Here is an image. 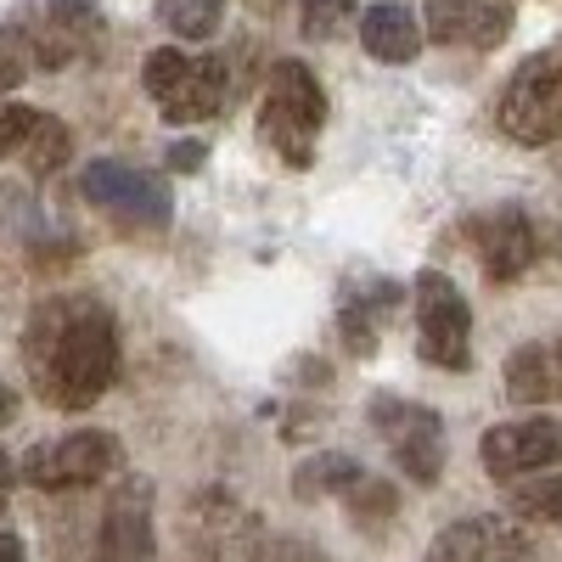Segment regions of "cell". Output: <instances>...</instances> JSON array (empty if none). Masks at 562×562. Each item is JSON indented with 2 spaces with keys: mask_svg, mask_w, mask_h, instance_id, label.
<instances>
[{
  "mask_svg": "<svg viewBox=\"0 0 562 562\" xmlns=\"http://www.w3.org/2000/svg\"><path fill=\"white\" fill-rule=\"evenodd\" d=\"M23 360L45 405L90 411L119 383V326L97 299H45L29 315Z\"/></svg>",
  "mask_w": 562,
  "mask_h": 562,
  "instance_id": "1",
  "label": "cell"
},
{
  "mask_svg": "<svg viewBox=\"0 0 562 562\" xmlns=\"http://www.w3.org/2000/svg\"><path fill=\"white\" fill-rule=\"evenodd\" d=\"M321 119H326V97H321L315 74L299 57H281L270 68L265 102H259V135L281 153V164H288V169H310Z\"/></svg>",
  "mask_w": 562,
  "mask_h": 562,
  "instance_id": "2",
  "label": "cell"
},
{
  "mask_svg": "<svg viewBox=\"0 0 562 562\" xmlns=\"http://www.w3.org/2000/svg\"><path fill=\"white\" fill-rule=\"evenodd\" d=\"M140 85H147V97L158 102V113L169 124H203L231 97V68H225V57H192L180 45H158L140 63Z\"/></svg>",
  "mask_w": 562,
  "mask_h": 562,
  "instance_id": "3",
  "label": "cell"
},
{
  "mask_svg": "<svg viewBox=\"0 0 562 562\" xmlns=\"http://www.w3.org/2000/svg\"><path fill=\"white\" fill-rule=\"evenodd\" d=\"M495 124L518 147H551L562 140V45L529 57L495 102Z\"/></svg>",
  "mask_w": 562,
  "mask_h": 562,
  "instance_id": "4",
  "label": "cell"
},
{
  "mask_svg": "<svg viewBox=\"0 0 562 562\" xmlns=\"http://www.w3.org/2000/svg\"><path fill=\"white\" fill-rule=\"evenodd\" d=\"M416 299V349L439 371H467L473 366V310H467L461 288L445 270H416L411 281Z\"/></svg>",
  "mask_w": 562,
  "mask_h": 562,
  "instance_id": "5",
  "label": "cell"
},
{
  "mask_svg": "<svg viewBox=\"0 0 562 562\" xmlns=\"http://www.w3.org/2000/svg\"><path fill=\"white\" fill-rule=\"evenodd\" d=\"M371 428H378V439L394 450L400 473L422 490H434L439 473H445V422L439 411L428 405H411L400 394H378L371 400Z\"/></svg>",
  "mask_w": 562,
  "mask_h": 562,
  "instance_id": "6",
  "label": "cell"
},
{
  "mask_svg": "<svg viewBox=\"0 0 562 562\" xmlns=\"http://www.w3.org/2000/svg\"><path fill=\"white\" fill-rule=\"evenodd\" d=\"M124 461L119 439L102 434V428H85V434H63L52 445H34L23 456V484L45 490V495H63V490H90V484H102L113 467Z\"/></svg>",
  "mask_w": 562,
  "mask_h": 562,
  "instance_id": "7",
  "label": "cell"
},
{
  "mask_svg": "<svg viewBox=\"0 0 562 562\" xmlns=\"http://www.w3.org/2000/svg\"><path fill=\"white\" fill-rule=\"evenodd\" d=\"M18 34L29 45L34 68H68L97 52L102 40V12L90 0H23Z\"/></svg>",
  "mask_w": 562,
  "mask_h": 562,
  "instance_id": "8",
  "label": "cell"
},
{
  "mask_svg": "<svg viewBox=\"0 0 562 562\" xmlns=\"http://www.w3.org/2000/svg\"><path fill=\"white\" fill-rule=\"evenodd\" d=\"M79 192H85V203H97V209H108V214H119V220H130V225H169V186L158 180V175H140V169H130V164H119V158H97L85 175H79Z\"/></svg>",
  "mask_w": 562,
  "mask_h": 562,
  "instance_id": "9",
  "label": "cell"
},
{
  "mask_svg": "<svg viewBox=\"0 0 562 562\" xmlns=\"http://www.w3.org/2000/svg\"><path fill=\"white\" fill-rule=\"evenodd\" d=\"M467 243H473V254L484 259V276L490 281H518L535 265V254H540L535 220L524 209H512V203L484 209V214L467 220Z\"/></svg>",
  "mask_w": 562,
  "mask_h": 562,
  "instance_id": "10",
  "label": "cell"
},
{
  "mask_svg": "<svg viewBox=\"0 0 562 562\" xmlns=\"http://www.w3.org/2000/svg\"><path fill=\"white\" fill-rule=\"evenodd\" d=\"M484 473L490 479H524V473H546L551 461H562V422L551 416H524V422H501L479 445Z\"/></svg>",
  "mask_w": 562,
  "mask_h": 562,
  "instance_id": "11",
  "label": "cell"
},
{
  "mask_svg": "<svg viewBox=\"0 0 562 562\" xmlns=\"http://www.w3.org/2000/svg\"><path fill=\"white\" fill-rule=\"evenodd\" d=\"M158 546L153 535V484L147 479H130L113 490L108 512H102V529L97 546H90V562H147Z\"/></svg>",
  "mask_w": 562,
  "mask_h": 562,
  "instance_id": "12",
  "label": "cell"
},
{
  "mask_svg": "<svg viewBox=\"0 0 562 562\" xmlns=\"http://www.w3.org/2000/svg\"><path fill=\"white\" fill-rule=\"evenodd\" d=\"M512 23H518V12L506 0H428V29H422V40L461 45V52H495L512 34Z\"/></svg>",
  "mask_w": 562,
  "mask_h": 562,
  "instance_id": "13",
  "label": "cell"
},
{
  "mask_svg": "<svg viewBox=\"0 0 562 562\" xmlns=\"http://www.w3.org/2000/svg\"><path fill=\"white\" fill-rule=\"evenodd\" d=\"M422 562H529V546L518 529H506L495 518H461L434 535Z\"/></svg>",
  "mask_w": 562,
  "mask_h": 562,
  "instance_id": "14",
  "label": "cell"
},
{
  "mask_svg": "<svg viewBox=\"0 0 562 562\" xmlns=\"http://www.w3.org/2000/svg\"><path fill=\"white\" fill-rule=\"evenodd\" d=\"M405 293L394 288V281L383 276H366L360 281V293H344V310H338V333H344V349L349 355H378V338H383V326L400 315Z\"/></svg>",
  "mask_w": 562,
  "mask_h": 562,
  "instance_id": "15",
  "label": "cell"
},
{
  "mask_svg": "<svg viewBox=\"0 0 562 562\" xmlns=\"http://www.w3.org/2000/svg\"><path fill=\"white\" fill-rule=\"evenodd\" d=\"M360 45L378 63H416L422 57V23L400 7V0H383V7H366L360 18Z\"/></svg>",
  "mask_w": 562,
  "mask_h": 562,
  "instance_id": "16",
  "label": "cell"
},
{
  "mask_svg": "<svg viewBox=\"0 0 562 562\" xmlns=\"http://www.w3.org/2000/svg\"><path fill=\"white\" fill-rule=\"evenodd\" d=\"M557 394H562V383H557V355L540 349V344L512 349V360H506V400L546 405V400H557Z\"/></svg>",
  "mask_w": 562,
  "mask_h": 562,
  "instance_id": "17",
  "label": "cell"
},
{
  "mask_svg": "<svg viewBox=\"0 0 562 562\" xmlns=\"http://www.w3.org/2000/svg\"><path fill=\"white\" fill-rule=\"evenodd\" d=\"M360 461L344 456V450H321L310 461H299V473H293V495L299 501H326V495H349L360 484Z\"/></svg>",
  "mask_w": 562,
  "mask_h": 562,
  "instance_id": "18",
  "label": "cell"
},
{
  "mask_svg": "<svg viewBox=\"0 0 562 562\" xmlns=\"http://www.w3.org/2000/svg\"><path fill=\"white\" fill-rule=\"evenodd\" d=\"M18 158H23V169H29V175L52 180V175L74 158V135H68V124H63V119H52V113H40Z\"/></svg>",
  "mask_w": 562,
  "mask_h": 562,
  "instance_id": "19",
  "label": "cell"
},
{
  "mask_svg": "<svg viewBox=\"0 0 562 562\" xmlns=\"http://www.w3.org/2000/svg\"><path fill=\"white\" fill-rule=\"evenodd\" d=\"M225 18V0H158V23L180 40H209Z\"/></svg>",
  "mask_w": 562,
  "mask_h": 562,
  "instance_id": "20",
  "label": "cell"
},
{
  "mask_svg": "<svg viewBox=\"0 0 562 562\" xmlns=\"http://www.w3.org/2000/svg\"><path fill=\"white\" fill-rule=\"evenodd\" d=\"M512 512L529 518V524H562V473L518 484V490H512Z\"/></svg>",
  "mask_w": 562,
  "mask_h": 562,
  "instance_id": "21",
  "label": "cell"
},
{
  "mask_svg": "<svg viewBox=\"0 0 562 562\" xmlns=\"http://www.w3.org/2000/svg\"><path fill=\"white\" fill-rule=\"evenodd\" d=\"M355 12H360V0H299V23L310 40H338Z\"/></svg>",
  "mask_w": 562,
  "mask_h": 562,
  "instance_id": "22",
  "label": "cell"
},
{
  "mask_svg": "<svg viewBox=\"0 0 562 562\" xmlns=\"http://www.w3.org/2000/svg\"><path fill=\"white\" fill-rule=\"evenodd\" d=\"M394 506H400V495H394V484H383V479H360V484L349 490L355 524H389Z\"/></svg>",
  "mask_w": 562,
  "mask_h": 562,
  "instance_id": "23",
  "label": "cell"
},
{
  "mask_svg": "<svg viewBox=\"0 0 562 562\" xmlns=\"http://www.w3.org/2000/svg\"><path fill=\"white\" fill-rule=\"evenodd\" d=\"M29 68H34V57H29L23 34L18 29H0V90H18L29 79Z\"/></svg>",
  "mask_w": 562,
  "mask_h": 562,
  "instance_id": "24",
  "label": "cell"
},
{
  "mask_svg": "<svg viewBox=\"0 0 562 562\" xmlns=\"http://www.w3.org/2000/svg\"><path fill=\"white\" fill-rule=\"evenodd\" d=\"M34 119H40V113L23 108V102H0V158H18V153H23Z\"/></svg>",
  "mask_w": 562,
  "mask_h": 562,
  "instance_id": "25",
  "label": "cell"
},
{
  "mask_svg": "<svg viewBox=\"0 0 562 562\" xmlns=\"http://www.w3.org/2000/svg\"><path fill=\"white\" fill-rule=\"evenodd\" d=\"M248 562H326V557L310 540H299V535H276V540H259Z\"/></svg>",
  "mask_w": 562,
  "mask_h": 562,
  "instance_id": "26",
  "label": "cell"
},
{
  "mask_svg": "<svg viewBox=\"0 0 562 562\" xmlns=\"http://www.w3.org/2000/svg\"><path fill=\"white\" fill-rule=\"evenodd\" d=\"M164 164H169L175 175H198V169L209 164V147H203V140H175V147L164 153Z\"/></svg>",
  "mask_w": 562,
  "mask_h": 562,
  "instance_id": "27",
  "label": "cell"
},
{
  "mask_svg": "<svg viewBox=\"0 0 562 562\" xmlns=\"http://www.w3.org/2000/svg\"><path fill=\"white\" fill-rule=\"evenodd\" d=\"M0 562H23V540L0 529Z\"/></svg>",
  "mask_w": 562,
  "mask_h": 562,
  "instance_id": "28",
  "label": "cell"
},
{
  "mask_svg": "<svg viewBox=\"0 0 562 562\" xmlns=\"http://www.w3.org/2000/svg\"><path fill=\"white\" fill-rule=\"evenodd\" d=\"M18 416V394L7 389V383H0V428H7V422Z\"/></svg>",
  "mask_w": 562,
  "mask_h": 562,
  "instance_id": "29",
  "label": "cell"
},
{
  "mask_svg": "<svg viewBox=\"0 0 562 562\" xmlns=\"http://www.w3.org/2000/svg\"><path fill=\"white\" fill-rule=\"evenodd\" d=\"M243 7L259 12V18H276V12H281V0H243Z\"/></svg>",
  "mask_w": 562,
  "mask_h": 562,
  "instance_id": "30",
  "label": "cell"
},
{
  "mask_svg": "<svg viewBox=\"0 0 562 562\" xmlns=\"http://www.w3.org/2000/svg\"><path fill=\"white\" fill-rule=\"evenodd\" d=\"M7 490H12V461L0 456V506H7Z\"/></svg>",
  "mask_w": 562,
  "mask_h": 562,
  "instance_id": "31",
  "label": "cell"
},
{
  "mask_svg": "<svg viewBox=\"0 0 562 562\" xmlns=\"http://www.w3.org/2000/svg\"><path fill=\"white\" fill-rule=\"evenodd\" d=\"M557 383H562V349H557Z\"/></svg>",
  "mask_w": 562,
  "mask_h": 562,
  "instance_id": "32",
  "label": "cell"
}]
</instances>
